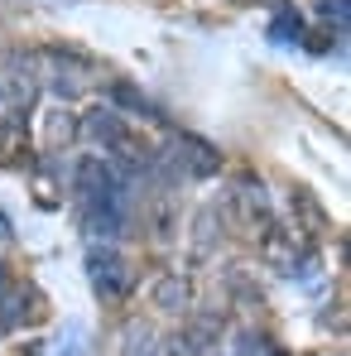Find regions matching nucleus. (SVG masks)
<instances>
[{
	"mask_svg": "<svg viewBox=\"0 0 351 356\" xmlns=\"http://www.w3.org/2000/svg\"><path fill=\"white\" fill-rule=\"evenodd\" d=\"M82 337H87V327H82V323H67L63 337L54 342V356H87V342H82Z\"/></svg>",
	"mask_w": 351,
	"mask_h": 356,
	"instance_id": "f8f14e48",
	"label": "nucleus"
},
{
	"mask_svg": "<svg viewBox=\"0 0 351 356\" xmlns=\"http://www.w3.org/2000/svg\"><path fill=\"white\" fill-rule=\"evenodd\" d=\"M298 29H303V24H298V15H293V10H279V15H275V24H270V34H275L279 44L298 39Z\"/></svg>",
	"mask_w": 351,
	"mask_h": 356,
	"instance_id": "ddd939ff",
	"label": "nucleus"
},
{
	"mask_svg": "<svg viewBox=\"0 0 351 356\" xmlns=\"http://www.w3.org/2000/svg\"><path fill=\"white\" fill-rule=\"evenodd\" d=\"M44 318V298H39V289H0V332H19V327H34Z\"/></svg>",
	"mask_w": 351,
	"mask_h": 356,
	"instance_id": "20e7f679",
	"label": "nucleus"
},
{
	"mask_svg": "<svg viewBox=\"0 0 351 356\" xmlns=\"http://www.w3.org/2000/svg\"><path fill=\"white\" fill-rule=\"evenodd\" d=\"M5 284H10V275H5V260H0V289H5Z\"/></svg>",
	"mask_w": 351,
	"mask_h": 356,
	"instance_id": "f3484780",
	"label": "nucleus"
},
{
	"mask_svg": "<svg viewBox=\"0 0 351 356\" xmlns=\"http://www.w3.org/2000/svg\"><path fill=\"white\" fill-rule=\"evenodd\" d=\"M323 15L337 19V34H347V0H323Z\"/></svg>",
	"mask_w": 351,
	"mask_h": 356,
	"instance_id": "2eb2a0df",
	"label": "nucleus"
},
{
	"mask_svg": "<svg viewBox=\"0 0 351 356\" xmlns=\"http://www.w3.org/2000/svg\"><path fill=\"white\" fill-rule=\"evenodd\" d=\"M87 280H92V289H97V294L111 298V303H120V298L130 294V265L111 250V241H106V245H97V250L87 255Z\"/></svg>",
	"mask_w": 351,
	"mask_h": 356,
	"instance_id": "f03ea898",
	"label": "nucleus"
},
{
	"mask_svg": "<svg viewBox=\"0 0 351 356\" xmlns=\"http://www.w3.org/2000/svg\"><path fill=\"white\" fill-rule=\"evenodd\" d=\"M149 303H154L159 313H188V308H193V280H183V275H159V280L149 284Z\"/></svg>",
	"mask_w": 351,
	"mask_h": 356,
	"instance_id": "423d86ee",
	"label": "nucleus"
},
{
	"mask_svg": "<svg viewBox=\"0 0 351 356\" xmlns=\"http://www.w3.org/2000/svg\"><path fill=\"white\" fill-rule=\"evenodd\" d=\"M19 149H29L24 111H5V116H0V159H15Z\"/></svg>",
	"mask_w": 351,
	"mask_h": 356,
	"instance_id": "6e6552de",
	"label": "nucleus"
},
{
	"mask_svg": "<svg viewBox=\"0 0 351 356\" xmlns=\"http://www.w3.org/2000/svg\"><path fill=\"white\" fill-rule=\"evenodd\" d=\"M82 135H87L92 145H101V149H116L120 135H125V120H120L116 106H97V111L82 116Z\"/></svg>",
	"mask_w": 351,
	"mask_h": 356,
	"instance_id": "0eeeda50",
	"label": "nucleus"
},
{
	"mask_svg": "<svg viewBox=\"0 0 351 356\" xmlns=\"http://www.w3.org/2000/svg\"><path fill=\"white\" fill-rule=\"evenodd\" d=\"M227 356H279V347L265 332H236L227 342Z\"/></svg>",
	"mask_w": 351,
	"mask_h": 356,
	"instance_id": "9d476101",
	"label": "nucleus"
},
{
	"mask_svg": "<svg viewBox=\"0 0 351 356\" xmlns=\"http://www.w3.org/2000/svg\"><path fill=\"white\" fill-rule=\"evenodd\" d=\"M5 111H15V106H10V102H5V97H0V116H5Z\"/></svg>",
	"mask_w": 351,
	"mask_h": 356,
	"instance_id": "a211bd4d",
	"label": "nucleus"
},
{
	"mask_svg": "<svg viewBox=\"0 0 351 356\" xmlns=\"http://www.w3.org/2000/svg\"><path fill=\"white\" fill-rule=\"evenodd\" d=\"M169 159H174V169L183 178H217V169H222V149L197 140V135H178Z\"/></svg>",
	"mask_w": 351,
	"mask_h": 356,
	"instance_id": "7ed1b4c3",
	"label": "nucleus"
},
{
	"mask_svg": "<svg viewBox=\"0 0 351 356\" xmlns=\"http://www.w3.org/2000/svg\"><path fill=\"white\" fill-rule=\"evenodd\" d=\"M44 92V77H39V63L29 54H10L5 67H0V97L15 106V111H29Z\"/></svg>",
	"mask_w": 351,
	"mask_h": 356,
	"instance_id": "f257e3e1",
	"label": "nucleus"
},
{
	"mask_svg": "<svg viewBox=\"0 0 351 356\" xmlns=\"http://www.w3.org/2000/svg\"><path fill=\"white\" fill-rule=\"evenodd\" d=\"M222 241V217L212 212V207H202L197 217H193V255L202 260V255H212V245Z\"/></svg>",
	"mask_w": 351,
	"mask_h": 356,
	"instance_id": "1a4fd4ad",
	"label": "nucleus"
},
{
	"mask_svg": "<svg viewBox=\"0 0 351 356\" xmlns=\"http://www.w3.org/2000/svg\"><path fill=\"white\" fill-rule=\"evenodd\" d=\"M231 207L240 212V222L250 227V232H265L275 217H270V193H265V183L260 178H240L231 188Z\"/></svg>",
	"mask_w": 351,
	"mask_h": 356,
	"instance_id": "39448f33",
	"label": "nucleus"
},
{
	"mask_svg": "<svg viewBox=\"0 0 351 356\" xmlns=\"http://www.w3.org/2000/svg\"><path fill=\"white\" fill-rule=\"evenodd\" d=\"M164 352H169V356H207V347H202L193 332H178V337L169 342V347H164Z\"/></svg>",
	"mask_w": 351,
	"mask_h": 356,
	"instance_id": "4468645a",
	"label": "nucleus"
},
{
	"mask_svg": "<svg viewBox=\"0 0 351 356\" xmlns=\"http://www.w3.org/2000/svg\"><path fill=\"white\" fill-rule=\"evenodd\" d=\"M0 241H10V222L5 217H0Z\"/></svg>",
	"mask_w": 351,
	"mask_h": 356,
	"instance_id": "dca6fc26",
	"label": "nucleus"
},
{
	"mask_svg": "<svg viewBox=\"0 0 351 356\" xmlns=\"http://www.w3.org/2000/svg\"><path fill=\"white\" fill-rule=\"evenodd\" d=\"M149 352H154V332L145 323H130L120 332V356H149Z\"/></svg>",
	"mask_w": 351,
	"mask_h": 356,
	"instance_id": "9b49d317",
	"label": "nucleus"
}]
</instances>
